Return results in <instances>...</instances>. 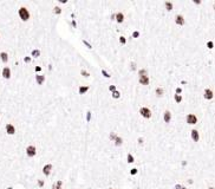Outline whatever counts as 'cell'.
I'll return each mask as SVG.
<instances>
[{
    "label": "cell",
    "instance_id": "obj_48",
    "mask_svg": "<svg viewBox=\"0 0 215 189\" xmlns=\"http://www.w3.org/2000/svg\"><path fill=\"white\" fill-rule=\"evenodd\" d=\"M115 14H116V13H111V14H110V20H111V21H115Z\"/></svg>",
    "mask_w": 215,
    "mask_h": 189
},
{
    "label": "cell",
    "instance_id": "obj_26",
    "mask_svg": "<svg viewBox=\"0 0 215 189\" xmlns=\"http://www.w3.org/2000/svg\"><path fill=\"white\" fill-rule=\"evenodd\" d=\"M118 136V134L115 130H111V131H109V135H108V138H109L110 142H113L115 141V138Z\"/></svg>",
    "mask_w": 215,
    "mask_h": 189
},
{
    "label": "cell",
    "instance_id": "obj_46",
    "mask_svg": "<svg viewBox=\"0 0 215 189\" xmlns=\"http://www.w3.org/2000/svg\"><path fill=\"white\" fill-rule=\"evenodd\" d=\"M47 71H49V72H52V71H53V65H52V64H49V65H47Z\"/></svg>",
    "mask_w": 215,
    "mask_h": 189
},
{
    "label": "cell",
    "instance_id": "obj_2",
    "mask_svg": "<svg viewBox=\"0 0 215 189\" xmlns=\"http://www.w3.org/2000/svg\"><path fill=\"white\" fill-rule=\"evenodd\" d=\"M25 156L28 158V160H33V158L37 157L38 155V149L35 147L34 144H27L25 147Z\"/></svg>",
    "mask_w": 215,
    "mask_h": 189
},
{
    "label": "cell",
    "instance_id": "obj_36",
    "mask_svg": "<svg viewBox=\"0 0 215 189\" xmlns=\"http://www.w3.org/2000/svg\"><path fill=\"white\" fill-rule=\"evenodd\" d=\"M136 142H137V144H138L140 147H143V145H144V143H145V138L143 137V136H138L137 139H136Z\"/></svg>",
    "mask_w": 215,
    "mask_h": 189
},
{
    "label": "cell",
    "instance_id": "obj_11",
    "mask_svg": "<svg viewBox=\"0 0 215 189\" xmlns=\"http://www.w3.org/2000/svg\"><path fill=\"white\" fill-rule=\"evenodd\" d=\"M171 118H173V114L170 110H165V111L163 112V115H162V120H163V122L165 124H169L170 122H171Z\"/></svg>",
    "mask_w": 215,
    "mask_h": 189
},
{
    "label": "cell",
    "instance_id": "obj_24",
    "mask_svg": "<svg viewBox=\"0 0 215 189\" xmlns=\"http://www.w3.org/2000/svg\"><path fill=\"white\" fill-rule=\"evenodd\" d=\"M164 8H165V11L167 12H171L174 10V4H173V1H164Z\"/></svg>",
    "mask_w": 215,
    "mask_h": 189
},
{
    "label": "cell",
    "instance_id": "obj_47",
    "mask_svg": "<svg viewBox=\"0 0 215 189\" xmlns=\"http://www.w3.org/2000/svg\"><path fill=\"white\" fill-rule=\"evenodd\" d=\"M188 184H194V178H187Z\"/></svg>",
    "mask_w": 215,
    "mask_h": 189
},
{
    "label": "cell",
    "instance_id": "obj_23",
    "mask_svg": "<svg viewBox=\"0 0 215 189\" xmlns=\"http://www.w3.org/2000/svg\"><path fill=\"white\" fill-rule=\"evenodd\" d=\"M155 96H156L157 98H161V97L164 96V89L162 88V86H156V88H155Z\"/></svg>",
    "mask_w": 215,
    "mask_h": 189
},
{
    "label": "cell",
    "instance_id": "obj_34",
    "mask_svg": "<svg viewBox=\"0 0 215 189\" xmlns=\"http://www.w3.org/2000/svg\"><path fill=\"white\" fill-rule=\"evenodd\" d=\"M141 31L140 30H134V32L131 33V38L133 39H138L140 37H141Z\"/></svg>",
    "mask_w": 215,
    "mask_h": 189
},
{
    "label": "cell",
    "instance_id": "obj_45",
    "mask_svg": "<svg viewBox=\"0 0 215 189\" xmlns=\"http://www.w3.org/2000/svg\"><path fill=\"white\" fill-rule=\"evenodd\" d=\"M188 166V161H186V160H183V161H181V167H187Z\"/></svg>",
    "mask_w": 215,
    "mask_h": 189
},
{
    "label": "cell",
    "instance_id": "obj_27",
    "mask_svg": "<svg viewBox=\"0 0 215 189\" xmlns=\"http://www.w3.org/2000/svg\"><path fill=\"white\" fill-rule=\"evenodd\" d=\"M148 74V69L147 67H141V69L137 70V76L141 77V76H147Z\"/></svg>",
    "mask_w": 215,
    "mask_h": 189
},
{
    "label": "cell",
    "instance_id": "obj_52",
    "mask_svg": "<svg viewBox=\"0 0 215 189\" xmlns=\"http://www.w3.org/2000/svg\"><path fill=\"white\" fill-rule=\"evenodd\" d=\"M207 189H215V187H213V185H209Z\"/></svg>",
    "mask_w": 215,
    "mask_h": 189
},
{
    "label": "cell",
    "instance_id": "obj_8",
    "mask_svg": "<svg viewBox=\"0 0 215 189\" xmlns=\"http://www.w3.org/2000/svg\"><path fill=\"white\" fill-rule=\"evenodd\" d=\"M34 82L37 85H39V86H41V85L45 84V82H46V76L43 73H35L34 74Z\"/></svg>",
    "mask_w": 215,
    "mask_h": 189
},
{
    "label": "cell",
    "instance_id": "obj_6",
    "mask_svg": "<svg viewBox=\"0 0 215 189\" xmlns=\"http://www.w3.org/2000/svg\"><path fill=\"white\" fill-rule=\"evenodd\" d=\"M41 174H43L45 177H50L52 175V171H53V164L51 162H47V163H44L43 167H41V169H40Z\"/></svg>",
    "mask_w": 215,
    "mask_h": 189
},
{
    "label": "cell",
    "instance_id": "obj_19",
    "mask_svg": "<svg viewBox=\"0 0 215 189\" xmlns=\"http://www.w3.org/2000/svg\"><path fill=\"white\" fill-rule=\"evenodd\" d=\"M90 90V85H79L78 86V95L83 96V95H86Z\"/></svg>",
    "mask_w": 215,
    "mask_h": 189
},
{
    "label": "cell",
    "instance_id": "obj_57",
    "mask_svg": "<svg viewBox=\"0 0 215 189\" xmlns=\"http://www.w3.org/2000/svg\"><path fill=\"white\" fill-rule=\"evenodd\" d=\"M0 118H1V114H0Z\"/></svg>",
    "mask_w": 215,
    "mask_h": 189
},
{
    "label": "cell",
    "instance_id": "obj_5",
    "mask_svg": "<svg viewBox=\"0 0 215 189\" xmlns=\"http://www.w3.org/2000/svg\"><path fill=\"white\" fill-rule=\"evenodd\" d=\"M138 114L141 116L142 118H144V120H150L151 117H153V111H151V109L148 108V106H141V108L138 109Z\"/></svg>",
    "mask_w": 215,
    "mask_h": 189
},
{
    "label": "cell",
    "instance_id": "obj_33",
    "mask_svg": "<svg viewBox=\"0 0 215 189\" xmlns=\"http://www.w3.org/2000/svg\"><path fill=\"white\" fill-rule=\"evenodd\" d=\"M79 74H80L83 78H89L91 76L90 72H89V71H86L85 69H80V71H79Z\"/></svg>",
    "mask_w": 215,
    "mask_h": 189
},
{
    "label": "cell",
    "instance_id": "obj_22",
    "mask_svg": "<svg viewBox=\"0 0 215 189\" xmlns=\"http://www.w3.org/2000/svg\"><path fill=\"white\" fill-rule=\"evenodd\" d=\"M40 56H41V50H40V49H38V47L32 49V51H31V57L32 58L37 59V58H39Z\"/></svg>",
    "mask_w": 215,
    "mask_h": 189
},
{
    "label": "cell",
    "instance_id": "obj_55",
    "mask_svg": "<svg viewBox=\"0 0 215 189\" xmlns=\"http://www.w3.org/2000/svg\"><path fill=\"white\" fill-rule=\"evenodd\" d=\"M213 8H214V11H215V3L213 4Z\"/></svg>",
    "mask_w": 215,
    "mask_h": 189
},
{
    "label": "cell",
    "instance_id": "obj_35",
    "mask_svg": "<svg viewBox=\"0 0 215 189\" xmlns=\"http://www.w3.org/2000/svg\"><path fill=\"white\" fill-rule=\"evenodd\" d=\"M82 43H83V45H84V46H85L86 49H88V50H92V49H94V46H92V44H90V43L88 42L86 39L83 38V39H82Z\"/></svg>",
    "mask_w": 215,
    "mask_h": 189
},
{
    "label": "cell",
    "instance_id": "obj_1",
    "mask_svg": "<svg viewBox=\"0 0 215 189\" xmlns=\"http://www.w3.org/2000/svg\"><path fill=\"white\" fill-rule=\"evenodd\" d=\"M17 14H18V18L20 19V21L23 23H27L28 20L31 19V12L26 6H20L17 10Z\"/></svg>",
    "mask_w": 215,
    "mask_h": 189
},
{
    "label": "cell",
    "instance_id": "obj_37",
    "mask_svg": "<svg viewBox=\"0 0 215 189\" xmlns=\"http://www.w3.org/2000/svg\"><path fill=\"white\" fill-rule=\"evenodd\" d=\"M174 100H175L177 104H180V103H182V100H183V97H182V95H174Z\"/></svg>",
    "mask_w": 215,
    "mask_h": 189
},
{
    "label": "cell",
    "instance_id": "obj_43",
    "mask_svg": "<svg viewBox=\"0 0 215 189\" xmlns=\"http://www.w3.org/2000/svg\"><path fill=\"white\" fill-rule=\"evenodd\" d=\"M182 91H183V90H182V88H181V86H177V88L175 89V95H181V93H182Z\"/></svg>",
    "mask_w": 215,
    "mask_h": 189
},
{
    "label": "cell",
    "instance_id": "obj_29",
    "mask_svg": "<svg viewBox=\"0 0 215 189\" xmlns=\"http://www.w3.org/2000/svg\"><path fill=\"white\" fill-rule=\"evenodd\" d=\"M129 70H130V72L137 71V70H138V65H137V63L136 62H130L129 63Z\"/></svg>",
    "mask_w": 215,
    "mask_h": 189
},
{
    "label": "cell",
    "instance_id": "obj_13",
    "mask_svg": "<svg viewBox=\"0 0 215 189\" xmlns=\"http://www.w3.org/2000/svg\"><path fill=\"white\" fill-rule=\"evenodd\" d=\"M115 21L117 24H123L125 21V14L122 11L116 12V14H115Z\"/></svg>",
    "mask_w": 215,
    "mask_h": 189
},
{
    "label": "cell",
    "instance_id": "obj_49",
    "mask_svg": "<svg viewBox=\"0 0 215 189\" xmlns=\"http://www.w3.org/2000/svg\"><path fill=\"white\" fill-rule=\"evenodd\" d=\"M193 3H194L195 5H201L202 1H201V0H193Z\"/></svg>",
    "mask_w": 215,
    "mask_h": 189
},
{
    "label": "cell",
    "instance_id": "obj_56",
    "mask_svg": "<svg viewBox=\"0 0 215 189\" xmlns=\"http://www.w3.org/2000/svg\"><path fill=\"white\" fill-rule=\"evenodd\" d=\"M1 38H3V37H1V34H0V40H1Z\"/></svg>",
    "mask_w": 215,
    "mask_h": 189
},
{
    "label": "cell",
    "instance_id": "obj_39",
    "mask_svg": "<svg viewBox=\"0 0 215 189\" xmlns=\"http://www.w3.org/2000/svg\"><path fill=\"white\" fill-rule=\"evenodd\" d=\"M116 90H117V85L110 84L109 86H108V91H109V92H113V91H116Z\"/></svg>",
    "mask_w": 215,
    "mask_h": 189
},
{
    "label": "cell",
    "instance_id": "obj_9",
    "mask_svg": "<svg viewBox=\"0 0 215 189\" xmlns=\"http://www.w3.org/2000/svg\"><path fill=\"white\" fill-rule=\"evenodd\" d=\"M135 162H136V157H135V155H134L131 151H128V153L125 154V163H126V164H129V166H131V164H134Z\"/></svg>",
    "mask_w": 215,
    "mask_h": 189
},
{
    "label": "cell",
    "instance_id": "obj_50",
    "mask_svg": "<svg viewBox=\"0 0 215 189\" xmlns=\"http://www.w3.org/2000/svg\"><path fill=\"white\" fill-rule=\"evenodd\" d=\"M59 3H60V4H67V0H59Z\"/></svg>",
    "mask_w": 215,
    "mask_h": 189
},
{
    "label": "cell",
    "instance_id": "obj_7",
    "mask_svg": "<svg viewBox=\"0 0 215 189\" xmlns=\"http://www.w3.org/2000/svg\"><path fill=\"white\" fill-rule=\"evenodd\" d=\"M197 121H199V118L195 114H187V116H186V123L189 124V125H195L197 123Z\"/></svg>",
    "mask_w": 215,
    "mask_h": 189
},
{
    "label": "cell",
    "instance_id": "obj_18",
    "mask_svg": "<svg viewBox=\"0 0 215 189\" xmlns=\"http://www.w3.org/2000/svg\"><path fill=\"white\" fill-rule=\"evenodd\" d=\"M113 147L115 148H121L123 144H124V138L122 137V136L118 135L116 138H115V141H113Z\"/></svg>",
    "mask_w": 215,
    "mask_h": 189
},
{
    "label": "cell",
    "instance_id": "obj_40",
    "mask_svg": "<svg viewBox=\"0 0 215 189\" xmlns=\"http://www.w3.org/2000/svg\"><path fill=\"white\" fill-rule=\"evenodd\" d=\"M71 26H72V28H77V27H78V23H77V20L71 19Z\"/></svg>",
    "mask_w": 215,
    "mask_h": 189
},
{
    "label": "cell",
    "instance_id": "obj_14",
    "mask_svg": "<svg viewBox=\"0 0 215 189\" xmlns=\"http://www.w3.org/2000/svg\"><path fill=\"white\" fill-rule=\"evenodd\" d=\"M138 84L142 85V86H149V84H150V78H149V76L147 74V76H141V77H138Z\"/></svg>",
    "mask_w": 215,
    "mask_h": 189
},
{
    "label": "cell",
    "instance_id": "obj_20",
    "mask_svg": "<svg viewBox=\"0 0 215 189\" xmlns=\"http://www.w3.org/2000/svg\"><path fill=\"white\" fill-rule=\"evenodd\" d=\"M128 174H129L130 177H135V176H137V175L140 174V169H138L137 167H133V168H130V169L128 170Z\"/></svg>",
    "mask_w": 215,
    "mask_h": 189
},
{
    "label": "cell",
    "instance_id": "obj_53",
    "mask_svg": "<svg viewBox=\"0 0 215 189\" xmlns=\"http://www.w3.org/2000/svg\"><path fill=\"white\" fill-rule=\"evenodd\" d=\"M106 189H117V188H115V187H109V188H106Z\"/></svg>",
    "mask_w": 215,
    "mask_h": 189
},
{
    "label": "cell",
    "instance_id": "obj_44",
    "mask_svg": "<svg viewBox=\"0 0 215 189\" xmlns=\"http://www.w3.org/2000/svg\"><path fill=\"white\" fill-rule=\"evenodd\" d=\"M181 188H182V184H181V183H175L173 189H181Z\"/></svg>",
    "mask_w": 215,
    "mask_h": 189
},
{
    "label": "cell",
    "instance_id": "obj_10",
    "mask_svg": "<svg viewBox=\"0 0 215 189\" xmlns=\"http://www.w3.org/2000/svg\"><path fill=\"white\" fill-rule=\"evenodd\" d=\"M8 62H10V53L7 51H0V63L6 65Z\"/></svg>",
    "mask_w": 215,
    "mask_h": 189
},
{
    "label": "cell",
    "instance_id": "obj_3",
    "mask_svg": "<svg viewBox=\"0 0 215 189\" xmlns=\"http://www.w3.org/2000/svg\"><path fill=\"white\" fill-rule=\"evenodd\" d=\"M12 76H13V72H12L11 66L5 65L1 67V70H0V77L3 78L4 81H11Z\"/></svg>",
    "mask_w": 215,
    "mask_h": 189
},
{
    "label": "cell",
    "instance_id": "obj_30",
    "mask_svg": "<svg viewBox=\"0 0 215 189\" xmlns=\"http://www.w3.org/2000/svg\"><path fill=\"white\" fill-rule=\"evenodd\" d=\"M121 97H122V92L121 91H118V90L111 92V98H112V99H119Z\"/></svg>",
    "mask_w": 215,
    "mask_h": 189
},
{
    "label": "cell",
    "instance_id": "obj_25",
    "mask_svg": "<svg viewBox=\"0 0 215 189\" xmlns=\"http://www.w3.org/2000/svg\"><path fill=\"white\" fill-rule=\"evenodd\" d=\"M52 12H53V14H55V16H60V14L63 13V8L59 7L58 5H56V6L52 7Z\"/></svg>",
    "mask_w": 215,
    "mask_h": 189
},
{
    "label": "cell",
    "instance_id": "obj_12",
    "mask_svg": "<svg viewBox=\"0 0 215 189\" xmlns=\"http://www.w3.org/2000/svg\"><path fill=\"white\" fill-rule=\"evenodd\" d=\"M174 21L177 26H184L186 25V18L182 14H176L175 18H174Z\"/></svg>",
    "mask_w": 215,
    "mask_h": 189
},
{
    "label": "cell",
    "instance_id": "obj_32",
    "mask_svg": "<svg viewBox=\"0 0 215 189\" xmlns=\"http://www.w3.org/2000/svg\"><path fill=\"white\" fill-rule=\"evenodd\" d=\"M91 120H92V111L91 110H88L85 112V122L86 123H90Z\"/></svg>",
    "mask_w": 215,
    "mask_h": 189
},
{
    "label": "cell",
    "instance_id": "obj_17",
    "mask_svg": "<svg viewBox=\"0 0 215 189\" xmlns=\"http://www.w3.org/2000/svg\"><path fill=\"white\" fill-rule=\"evenodd\" d=\"M63 185H64V180L63 178H58L51 185V189H63Z\"/></svg>",
    "mask_w": 215,
    "mask_h": 189
},
{
    "label": "cell",
    "instance_id": "obj_21",
    "mask_svg": "<svg viewBox=\"0 0 215 189\" xmlns=\"http://www.w3.org/2000/svg\"><path fill=\"white\" fill-rule=\"evenodd\" d=\"M45 184H46V182H45V180L43 177H37V180H35V185L39 189L45 188Z\"/></svg>",
    "mask_w": 215,
    "mask_h": 189
},
{
    "label": "cell",
    "instance_id": "obj_51",
    "mask_svg": "<svg viewBox=\"0 0 215 189\" xmlns=\"http://www.w3.org/2000/svg\"><path fill=\"white\" fill-rule=\"evenodd\" d=\"M5 189H14V187H13V185H6Z\"/></svg>",
    "mask_w": 215,
    "mask_h": 189
},
{
    "label": "cell",
    "instance_id": "obj_41",
    "mask_svg": "<svg viewBox=\"0 0 215 189\" xmlns=\"http://www.w3.org/2000/svg\"><path fill=\"white\" fill-rule=\"evenodd\" d=\"M41 70H43V66H40V65H35L34 66V72L35 73H40V72H41Z\"/></svg>",
    "mask_w": 215,
    "mask_h": 189
},
{
    "label": "cell",
    "instance_id": "obj_16",
    "mask_svg": "<svg viewBox=\"0 0 215 189\" xmlns=\"http://www.w3.org/2000/svg\"><path fill=\"white\" fill-rule=\"evenodd\" d=\"M190 138H192L193 142L197 143L200 141V132L199 130H196V129H193L190 130Z\"/></svg>",
    "mask_w": 215,
    "mask_h": 189
},
{
    "label": "cell",
    "instance_id": "obj_28",
    "mask_svg": "<svg viewBox=\"0 0 215 189\" xmlns=\"http://www.w3.org/2000/svg\"><path fill=\"white\" fill-rule=\"evenodd\" d=\"M126 42H128V39H126L125 35H119L118 37V43H119L121 46H125L126 45Z\"/></svg>",
    "mask_w": 215,
    "mask_h": 189
},
{
    "label": "cell",
    "instance_id": "obj_15",
    "mask_svg": "<svg viewBox=\"0 0 215 189\" xmlns=\"http://www.w3.org/2000/svg\"><path fill=\"white\" fill-rule=\"evenodd\" d=\"M203 98L206 100H211L214 98V91L211 89H209V88H206L203 91Z\"/></svg>",
    "mask_w": 215,
    "mask_h": 189
},
{
    "label": "cell",
    "instance_id": "obj_38",
    "mask_svg": "<svg viewBox=\"0 0 215 189\" xmlns=\"http://www.w3.org/2000/svg\"><path fill=\"white\" fill-rule=\"evenodd\" d=\"M101 73H102V76H103L104 78H106V79H109V78H111V74H110L105 69H101Z\"/></svg>",
    "mask_w": 215,
    "mask_h": 189
},
{
    "label": "cell",
    "instance_id": "obj_4",
    "mask_svg": "<svg viewBox=\"0 0 215 189\" xmlns=\"http://www.w3.org/2000/svg\"><path fill=\"white\" fill-rule=\"evenodd\" d=\"M4 131H5V134H6V136L12 137V136H14L17 134V127L12 123V122H7V123L4 125Z\"/></svg>",
    "mask_w": 215,
    "mask_h": 189
},
{
    "label": "cell",
    "instance_id": "obj_42",
    "mask_svg": "<svg viewBox=\"0 0 215 189\" xmlns=\"http://www.w3.org/2000/svg\"><path fill=\"white\" fill-rule=\"evenodd\" d=\"M206 46H207L209 50H211V49H214V43L211 42V40H208L207 44H206Z\"/></svg>",
    "mask_w": 215,
    "mask_h": 189
},
{
    "label": "cell",
    "instance_id": "obj_31",
    "mask_svg": "<svg viewBox=\"0 0 215 189\" xmlns=\"http://www.w3.org/2000/svg\"><path fill=\"white\" fill-rule=\"evenodd\" d=\"M23 63L25 64V65H30V64L32 63V57L31 56H27V54H26V56H24L23 57Z\"/></svg>",
    "mask_w": 215,
    "mask_h": 189
},
{
    "label": "cell",
    "instance_id": "obj_54",
    "mask_svg": "<svg viewBox=\"0 0 215 189\" xmlns=\"http://www.w3.org/2000/svg\"><path fill=\"white\" fill-rule=\"evenodd\" d=\"M181 189H188V188L186 187V185H182V188H181Z\"/></svg>",
    "mask_w": 215,
    "mask_h": 189
}]
</instances>
